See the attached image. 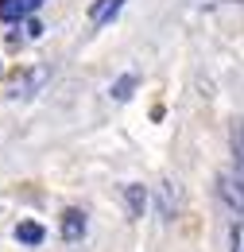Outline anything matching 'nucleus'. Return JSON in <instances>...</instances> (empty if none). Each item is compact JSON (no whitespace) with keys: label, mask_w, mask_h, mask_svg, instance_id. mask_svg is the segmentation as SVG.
Here are the masks:
<instances>
[{"label":"nucleus","mask_w":244,"mask_h":252,"mask_svg":"<svg viewBox=\"0 0 244 252\" xmlns=\"http://www.w3.org/2000/svg\"><path fill=\"white\" fill-rule=\"evenodd\" d=\"M16 241L28 245V249H39V245L47 241V229H43L39 221H20V225H16Z\"/></svg>","instance_id":"obj_10"},{"label":"nucleus","mask_w":244,"mask_h":252,"mask_svg":"<svg viewBox=\"0 0 244 252\" xmlns=\"http://www.w3.org/2000/svg\"><path fill=\"white\" fill-rule=\"evenodd\" d=\"M28 35H31V39H39V35H43V24H39V20H28Z\"/></svg>","instance_id":"obj_12"},{"label":"nucleus","mask_w":244,"mask_h":252,"mask_svg":"<svg viewBox=\"0 0 244 252\" xmlns=\"http://www.w3.org/2000/svg\"><path fill=\"white\" fill-rule=\"evenodd\" d=\"M86 233H90V218H86V210H78V206L62 210V218H59V237L66 241V245H82V241H86Z\"/></svg>","instance_id":"obj_2"},{"label":"nucleus","mask_w":244,"mask_h":252,"mask_svg":"<svg viewBox=\"0 0 244 252\" xmlns=\"http://www.w3.org/2000/svg\"><path fill=\"white\" fill-rule=\"evenodd\" d=\"M229 241H233V252H244V225H241V218L233 221V229H229Z\"/></svg>","instance_id":"obj_11"},{"label":"nucleus","mask_w":244,"mask_h":252,"mask_svg":"<svg viewBox=\"0 0 244 252\" xmlns=\"http://www.w3.org/2000/svg\"><path fill=\"white\" fill-rule=\"evenodd\" d=\"M43 0H0V20L4 24H24L31 20V12H39Z\"/></svg>","instance_id":"obj_4"},{"label":"nucleus","mask_w":244,"mask_h":252,"mask_svg":"<svg viewBox=\"0 0 244 252\" xmlns=\"http://www.w3.org/2000/svg\"><path fill=\"white\" fill-rule=\"evenodd\" d=\"M121 8H124V0H93V4H90L93 28H109V24L121 16Z\"/></svg>","instance_id":"obj_5"},{"label":"nucleus","mask_w":244,"mask_h":252,"mask_svg":"<svg viewBox=\"0 0 244 252\" xmlns=\"http://www.w3.org/2000/svg\"><path fill=\"white\" fill-rule=\"evenodd\" d=\"M217 194H221V198L229 202V210H233V214H244V190L237 187V179H233V171L217 179Z\"/></svg>","instance_id":"obj_7"},{"label":"nucleus","mask_w":244,"mask_h":252,"mask_svg":"<svg viewBox=\"0 0 244 252\" xmlns=\"http://www.w3.org/2000/svg\"><path fill=\"white\" fill-rule=\"evenodd\" d=\"M229 144H233V179H237V187L244 190V125L241 121L229 132Z\"/></svg>","instance_id":"obj_6"},{"label":"nucleus","mask_w":244,"mask_h":252,"mask_svg":"<svg viewBox=\"0 0 244 252\" xmlns=\"http://www.w3.org/2000/svg\"><path fill=\"white\" fill-rule=\"evenodd\" d=\"M136 86H140V74H136V70H128V74H121V78L109 86V97H113L117 105H124L128 97L136 94Z\"/></svg>","instance_id":"obj_9"},{"label":"nucleus","mask_w":244,"mask_h":252,"mask_svg":"<svg viewBox=\"0 0 244 252\" xmlns=\"http://www.w3.org/2000/svg\"><path fill=\"white\" fill-rule=\"evenodd\" d=\"M179 202H183V194H179V187L167 179V183H159V190H155V210H159V221H175L179 218Z\"/></svg>","instance_id":"obj_3"},{"label":"nucleus","mask_w":244,"mask_h":252,"mask_svg":"<svg viewBox=\"0 0 244 252\" xmlns=\"http://www.w3.org/2000/svg\"><path fill=\"white\" fill-rule=\"evenodd\" d=\"M124 206H128L132 218L140 221L144 210H148V187H144V183H128V187H124Z\"/></svg>","instance_id":"obj_8"},{"label":"nucleus","mask_w":244,"mask_h":252,"mask_svg":"<svg viewBox=\"0 0 244 252\" xmlns=\"http://www.w3.org/2000/svg\"><path fill=\"white\" fill-rule=\"evenodd\" d=\"M51 82V66H28L24 74H16L12 78V86H8V97L12 101H31V97L43 94V86Z\"/></svg>","instance_id":"obj_1"}]
</instances>
